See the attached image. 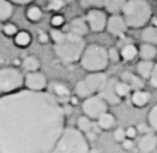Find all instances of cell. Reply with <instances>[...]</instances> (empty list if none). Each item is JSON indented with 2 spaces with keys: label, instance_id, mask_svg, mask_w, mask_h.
<instances>
[{
  "label": "cell",
  "instance_id": "cell-44",
  "mask_svg": "<svg viewBox=\"0 0 157 153\" xmlns=\"http://www.w3.org/2000/svg\"><path fill=\"white\" fill-rule=\"evenodd\" d=\"M11 2H14V3L17 4H27L29 2H32L33 0H10Z\"/></svg>",
  "mask_w": 157,
  "mask_h": 153
},
{
  "label": "cell",
  "instance_id": "cell-41",
  "mask_svg": "<svg viewBox=\"0 0 157 153\" xmlns=\"http://www.w3.org/2000/svg\"><path fill=\"white\" fill-rule=\"evenodd\" d=\"M66 2L64 0H50L48 7L50 10H55V11H58V10L62 9L63 6H65Z\"/></svg>",
  "mask_w": 157,
  "mask_h": 153
},
{
  "label": "cell",
  "instance_id": "cell-19",
  "mask_svg": "<svg viewBox=\"0 0 157 153\" xmlns=\"http://www.w3.org/2000/svg\"><path fill=\"white\" fill-rule=\"evenodd\" d=\"M155 62L154 61H147V60H139L136 63V73L144 80H149L153 71V67Z\"/></svg>",
  "mask_w": 157,
  "mask_h": 153
},
{
  "label": "cell",
  "instance_id": "cell-31",
  "mask_svg": "<svg viewBox=\"0 0 157 153\" xmlns=\"http://www.w3.org/2000/svg\"><path fill=\"white\" fill-rule=\"evenodd\" d=\"M26 17L30 21L37 22L42 18V11L40 10V7H38V6H32L27 10Z\"/></svg>",
  "mask_w": 157,
  "mask_h": 153
},
{
  "label": "cell",
  "instance_id": "cell-14",
  "mask_svg": "<svg viewBox=\"0 0 157 153\" xmlns=\"http://www.w3.org/2000/svg\"><path fill=\"white\" fill-rule=\"evenodd\" d=\"M120 79L125 83H127L131 87V89H132V91L139 90V89H145L146 87L145 80L141 79L136 73L125 70L124 73H121Z\"/></svg>",
  "mask_w": 157,
  "mask_h": 153
},
{
  "label": "cell",
  "instance_id": "cell-4",
  "mask_svg": "<svg viewBox=\"0 0 157 153\" xmlns=\"http://www.w3.org/2000/svg\"><path fill=\"white\" fill-rule=\"evenodd\" d=\"M78 62L81 67L87 73L105 71L110 64L108 48L98 43L86 45Z\"/></svg>",
  "mask_w": 157,
  "mask_h": 153
},
{
  "label": "cell",
  "instance_id": "cell-5",
  "mask_svg": "<svg viewBox=\"0 0 157 153\" xmlns=\"http://www.w3.org/2000/svg\"><path fill=\"white\" fill-rule=\"evenodd\" d=\"M123 13L128 27L132 29L145 26L152 16L151 6L147 0H129Z\"/></svg>",
  "mask_w": 157,
  "mask_h": 153
},
{
  "label": "cell",
  "instance_id": "cell-18",
  "mask_svg": "<svg viewBox=\"0 0 157 153\" xmlns=\"http://www.w3.org/2000/svg\"><path fill=\"white\" fill-rule=\"evenodd\" d=\"M121 61L126 63L133 62L138 57V47L133 43H127L121 47Z\"/></svg>",
  "mask_w": 157,
  "mask_h": 153
},
{
  "label": "cell",
  "instance_id": "cell-15",
  "mask_svg": "<svg viewBox=\"0 0 157 153\" xmlns=\"http://www.w3.org/2000/svg\"><path fill=\"white\" fill-rule=\"evenodd\" d=\"M151 100H152V94L150 91L146 90V89H139V90L132 91V93L130 96L131 104L135 108H139V109L148 106Z\"/></svg>",
  "mask_w": 157,
  "mask_h": 153
},
{
  "label": "cell",
  "instance_id": "cell-27",
  "mask_svg": "<svg viewBox=\"0 0 157 153\" xmlns=\"http://www.w3.org/2000/svg\"><path fill=\"white\" fill-rule=\"evenodd\" d=\"M95 121H92L90 118H88L87 116L83 114V116H80L78 118L77 121V128L80 130L81 132H83L84 134H86L87 132H89L92 130L93 125H94Z\"/></svg>",
  "mask_w": 157,
  "mask_h": 153
},
{
  "label": "cell",
  "instance_id": "cell-2",
  "mask_svg": "<svg viewBox=\"0 0 157 153\" xmlns=\"http://www.w3.org/2000/svg\"><path fill=\"white\" fill-rule=\"evenodd\" d=\"M89 141L77 127L66 126L49 153H89Z\"/></svg>",
  "mask_w": 157,
  "mask_h": 153
},
{
  "label": "cell",
  "instance_id": "cell-7",
  "mask_svg": "<svg viewBox=\"0 0 157 153\" xmlns=\"http://www.w3.org/2000/svg\"><path fill=\"white\" fill-rule=\"evenodd\" d=\"M82 111L92 121H97L105 112L109 111V104L100 94H92L82 101Z\"/></svg>",
  "mask_w": 157,
  "mask_h": 153
},
{
  "label": "cell",
  "instance_id": "cell-22",
  "mask_svg": "<svg viewBox=\"0 0 157 153\" xmlns=\"http://www.w3.org/2000/svg\"><path fill=\"white\" fill-rule=\"evenodd\" d=\"M140 38L144 43H149V44H153L157 46V26L145 27L141 32Z\"/></svg>",
  "mask_w": 157,
  "mask_h": 153
},
{
  "label": "cell",
  "instance_id": "cell-29",
  "mask_svg": "<svg viewBox=\"0 0 157 153\" xmlns=\"http://www.w3.org/2000/svg\"><path fill=\"white\" fill-rule=\"evenodd\" d=\"M115 90L116 93L118 94V96L121 99L127 98V96H131V93H132V89H131L130 86L127 83L124 82V81H121V79H118V81L116 82Z\"/></svg>",
  "mask_w": 157,
  "mask_h": 153
},
{
  "label": "cell",
  "instance_id": "cell-21",
  "mask_svg": "<svg viewBox=\"0 0 157 153\" xmlns=\"http://www.w3.org/2000/svg\"><path fill=\"white\" fill-rule=\"evenodd\" d=\"M41 61L36 56H27L22 60L21 67L22 69L26 73H32V71H38L41 69Z\"/></svg>",
  "mask_w": 157,
  "mask_h": 153
},
{
  "label": "cell",
  "instance_id": "cell-12",
  "mask_svg": "<svg viewBox=\"0 0 157 153\" xmlns=\"http://www.w3.org/2000/svg\"><path fill=\"white\" fill-rule=\"evenodd\" d=\"M106 29L112 36L118 38L125 37V34L127 32L128 25L126 22L125 18L120 16V15H112L110 18H108L107 21V26Z\"/></svg>",
  "mask_w": 157,
  "mask_h": 153
},
{
  "label": "cell",
  "instance_id": "cell-46",
  "mask_svg": "<svg viewBox=\"0 0 157 153\" xmlns=\"http://www.w3.org/2000/svg\"><path fill=\"white\" fill-rule=\"evenodd\" d=\"M0 29H2V25H1V22H0Z\"/></svg>",
  "mask_w": 157,
  "mask_h": 153
},
{
  "label": "cell",
  "instance_id": "cell-17",
  "mask_svg": "<svg viewBox=\"0 0 157 153\" xmlns=\"http://www.w3.org/2000/svg\"><path fill=\"white\" fill-rule=\"evenodd\" d=\"M88 30H89V26H88L87 21H86V19H84V18L78 17L70 21L69 32L73 33V34L85 37L88 34Z\"/></svg>",
  "mask_w": 157,
  "mask_h": 153
},
{
  "label": "cell",
  "instance_id": "cell-45",
  "mask_svg": "<svg viewBox=\"0 0 157 153\" xmlns=\"http://www.w3.org/2000/svg\"><path fill=\"white\" fill-rule=\"evenodd\" d=\"M89 153H103V152L100 149H98V148H90Z\"/></svg>",
  "mask_w": 157,
  "mask_h": 153
},
{
  "label": "cell",
  "instance_id": "cell-11",
  "mask_svg": "<svg viewBox=\"0 0 157 153\" xmlns=\"http://www.w3.org/2000/svg\"><path fill=\"white\" fill-rule=\"evenodd\" d=\"M109 78L110 76L105 71H97V73H88V75L84 78V81L90 90L92 91V93L97 94L106 85Z\"/></svg>",
  "mask_w": 157,
  "mask_h": 153
},
{
  "label": "cell",
  "instance_id": "cell-32",
  "mask_svg": "<svg viewBox=\"0 0 157 153\" xmlns=\"http://www.w3.org/2000/svg\"><path fill=\"white\" fill-rule=\"evenodd\" d=\"M108 57L110 63H113V64H117V63L121 62V50L115 46H111L108 48Z\"/></svg>",
  "mask_w": 157,
  "mask_h": 153
},
{
  "label": "cell",
  "instance_id": "cell-39",
  "mask_svg": "<svg viewBox=\"0 0 157 153\" xmlns=\"http://www.w3.org/2000/svg\"><path fill=\"white\" fill-rule=\"evenodd\" d=\"M64 22H65L64 17L61 16V15H56V16L52 17V20H50V24H52L55 29H59V27H61L63 24H64Z\"/></svg>",
  "mask_w": 157,
  "mask_h": 153
},
{
  "label": "cell",
  "instance_id": "cell-24",
  "mask_svg": "<svg viewBox=\"0 0 157 153\" xmlns=\"http://www.w3.org/2000/svg\"><path fill=\"white\" fill-rule=\"evenodd\" d=\"M32 35L26 30H20L14 37V43L16 44V46L21 48L29 46V44L32 43Z\"/></svg>",
  "mask_w": 157,
  "mask_h": 153
},
{
  "label": "cell",
  "instance_id": "cell-6",
  "mask_svg": "<svg viewBox=\"0 0 157 153\" xmlns=\"http://www.w3.org/2000/svg\"><path fill=\"white\" fill-rule=\"evenodd\" d=\"M24 86V75L15 66L0 68V93L7 94L22 89Z\"/></svg>",
  "mask_w": 157,
  "mask_h": 153
},
{
  "label": "cell",
  "instance_id": "cell-8",
  "mask_svg": "<svg viewBox=\"0 0 157 153\" xmlns=\"http://www.w3.org/2000/svg\"><path fill=\"white\" fill-rule=\"evenodd\" d=\"M48 81L42 71H32V73H26L24 76V86L26 89L32 91H46Z\"/></svg>",
  "mask_w": 157,
  "mask_h": 153
},
{
  "label": "cell",
  "instance_id": "cell-16",
  "mask_svg": "<svg viewBox=\"0 0 157 153\" xmlns=\"http://www.w3.org/2000/svg\"><path fill=\"white\" fill-rule=\"evenodd\" d=\"M95 122L98 125V127L102 129V131H111V130H114L117 127L116 116L110 111L105 112Z\"/></svg>",
  "mask_w": 157,
  "mask_h": 153
},
{
  "label": "cell",
  "instance_id": "cell-40",
  "mask_svg": "<svg viewBox=\"0 0 157 153\" xmlns=\"http://www.w3.org/2000/svg\"><path fill=\"white\" fill-rule=\"evenodd\" d=\"M149 82H150L152 87L157 90V62H155V64H154L153 71H152V75L149 79Z\"/></svg>",
  "mask_w": 157,
  "mask_h": 153
},
{
  "label": "cell",
  "instance_id": "cell-25",
  "mask_svg": "<svg viewBox=\"0 0 157 153\" xmlns=\"http://www.w3.org/2000/svg\"><path fill=\"white\" fill-rule=\"evenodd\" d=\"M14 13V7L10 0H0V22L9 20Z\"/></svg>",
  "mask_w": 157,
  "mask_h": 153
},
{
  "label": "cell",
  "instance_id": "cell-36",
  "mask_svg": "<svg viewBox=\"0 0 157 153\" xmlns=\"http://www.w3.org/2000/svg\"><path fill=\"white\" fill-rule=\"evenodd\" d=\"M136 128H137L139 135H145V134H149V133L154 132L148 122H141V123L137 124L136 125Z\"/></svg>",
  "mask_w": 157,
  "mask_h": 153
},
{
  "label": "cell",
  "instance_id": "cell-34",
  "mask_svg": "<svg viewBox=\"0 0 157 153\" xmlns=\"http://www.w3.org/2000/svg\"><path fill=\"white\" fill-rule=\"evenodd\" d=\"M125 139H127L125 128H123V127H116L113 130V139H114V142L117 143V144H121Z\"/></svg>",
  "mask_w": 157,
  "mask_h": 153
},
{
  "label": "cell",
  "instance_id": "cell-28",
  "mask_svg": "<svg viewBox=\"0 0 157 153\" xmlns=\"http://www.w3.org/2000/svg\"><path fill=\"white\" fill-rule=\"evenodd\" d=\"M126 3H127V0H107L105 7L111 14H117L120 12H123Z\"/></svg>",
  "mask_w": 157,
  "mask_h": 153
},
{
  "label": "cell",
  "instance_id": "cell-38",
  "mask_svg": "<svg viewBox=\"0 0 157 153\" xmlns=\"http://www.w3.org/2000/svg\"><path fill=\"white\" fill-rule=\"evenodd\" d=\"M126 130V136L128 139H135L139 134H138V131H137V128L136 126H133V125H130V126H127L125 128Z\"/></svg>",
  "mask_w": 157,
  "mask_h": 153
},
{
  "label": "cell",
  "instance_id": "cell-20",
  "mask_svg": "<svg viewBox=\"0 0 157 153\" xmlns=\"http://www.w3.org/2000/svg\"><path fill=\"white\" fill-rule=\"evenodd\" d=\"M138 57L140 60L154 61L157 58V47L156 45L143 43L138 47Z\"/></svg>",
  "mask_w": 157,
  "mask_h": 153
},
{
  "label": "cell",
  "instance_id": "cell-1",
  "mask_svg": "<svg viewBox=\"0 0 157 153\" xmlns=\"http://www.w3.org/2000/svg\"><path fill=\"white\" fill-rule=\"evenodd\" d=\"M65 127L64 108L48 91L0 96V153H49Z\"/></svg>",
  "mask_w": 157,
  "mask_h": 153
},
{
  "label": "cell",
  "instance_id": "cell-3",
  "mask_svg": "<svg viewBox=\"0 0 157 153\" xmlns=\"http://www.w3.org/2000/svg\"><path fill=\"white\" fill-rule=\"evenodd\" d=\"M85 47L86 42L84 37L68 30L66 38L62 42L54 44V52L63 63L71 64L80 61Z\"/></svg>",
  "mask_w": 157,
  "mask_h": 153
},
{
  "label": "cell",
  "instance_id": "cell-13",
  "mask_svg": "<svg viewBox=\"0 0 157 153\" xmlns=\"http://www.w3.org/2000/svg\"><path fill=\"white\" fill-rule=\"evenodd\" d=\"M136 146L140 153H153L157 150V135L155 132L140 135Z\"/></svg>",
  "mask_w": 157,
  "mask_h": 153
},
{
  "label": "cell",
  "instance_id": "cell-26",
  "mask_svg": "<svg viewBox=\"0 0 157 153\" xmlns=\"http://www.w3.org/2000/svg\"><path fill=\"white\" fill-rule=\"evenodd\" d=\"M75 94L78 96V99H82V100H84V99L88 98V96H92V91L90 90L89 87L87 86V84L84 81V79H82V80L78 81L77 83H75Z\"/></svg>",
  "mask_w": 157,
  "mask_h": 153
},
{
  "label": "cell",
  "instance_id": "cell-10",
  "mask_svg": "<svg viewBox=\"0 0 157 153\" xmlns=\"http://www.w3.org/2000/svg\"><path fill=\"white\" fill-rule=\"evenodd\" d=\"M117 81H118V78H116V76H110L108 82L106 83V85L104 86L102 90L98 93L109 104V106L120 105L121 103V101H123V99L118 96V94L116 93V90H115V85Z\"/></svg>",
  "mask_w": 157,
  "mask_h": 153
},
{
  "label": "cell",
  "instance_id": "cell-35",
  "mask_svg": "<svg viewBox=\"0 0 157 153\" xmlns=\"http://www.w3.org/2000/svg\"><path fill=\"white\" fill-rule=\"evenodd\" d=\"M2 32H3V34L7 36V37H15L19 30H18V27L14 23H6L2 26Z\"/></svg>",
  "mask_w": 157,
  "mask_h": 153
},
{
  "label": "cell",
  "instance_id": "cell-33",
  "mask_svg": "<svg viewBox=\"0 0 157 153\" xmlns=\"http://www.w3.org/2000/svg\"><path fill=\"white\" fill-rule=\"evenodd\" d=\"M49 37L52 40L54 44H58V43L62 42L66 38V33L62 32L59 29H52L49 32Z\"/></svg>",
  "mask_w": 157,
  "mask_h": 153
},
{
  "label": "cell",
  "instance_id": "cell-42",
  "mask_svg": "<svg viewBox=\"0 0 157 153\" xmlns=\"http://www.w3.org/2000/svg\"><path fill=\"white\" fill-rule=\"evenodd\" d=\"M107 0H84L86 6H105Z\"/></svg>",
  "mask_w": 157,
  "mask_h": 153
},
{
  "label": "cell",
  "instance_id": "cell-23",
  "mask_svg": "<svg viewBox=\"0 0 157 153\" xmlns=\"http://www.w3.org/2000/svg\"><path fill=\"white\" fill-rule=\"evenodd\" d=\"M52 94L56 98H70V89L65 83L54 82L52 84Z\"/></svg>",
  "mask_w": 157,
  "mask_h": 153
},
{
  "label": "cell",
  "instance_id": "cell-30",
  "mask_svg": "<svg viewBox=\"0 0 157 153\" xmlns=\"http://www.w3.org/2000/svg\"><path fill=\"white\" fill-rule=\"evenodd\" d=\"M147 122L150 124L153 131L157 134V103L152 106L147 116Z\"/></svg>",
  "mask_w": 157,
  "mask_h": 153
},
{
  "label": "cell",
  "instance_id": "cell-9",
  "mask_svg": "<svg viewBox=\"0 0 157 153\" xmlns=\"http://www.w3.org/2000/svg\"><path fill=\"white\" fill-rule=\"evenodd\" d=\"M86 21L89 29L93 33H101L107 26V17L101 10H91L86 15Z\"/></svg>",
  "mask_w": 157,
  "mask_h": 153
},
{
  "label": "cell",
  "instance_id": "cell-43",
  "mask_svg": "<svg viewBox=\"0 0 157 153\" xmlns=\"http://www.w3.org/2000/svg\"><path fill=\"white\" fill-rule=\"evenodd\" d=\"M49 39H50L49 35L45 34V33H40L39 36H38V40H39V42L41 44H46L49 41Z\"/></svg>",
  "mask_w": 157,
  "mask_h": 153
},
{
  "label": "cell",
  "instance_id": "cell-37",
  "mask_svg": "<svg viewBox=\"0 0 157 153\" xmlns=\"http://www.w3.org/2000/svg\"><path fill=\"white\" fill-rule=\"evenodd\" d=\"M120 145H121V149L126 152H132L133 150L135 149V142H134V139H128V137L124 139Z\"/></svg>",
  "mask_w": 157,
  "mask_h": 153
}]
</instances>
